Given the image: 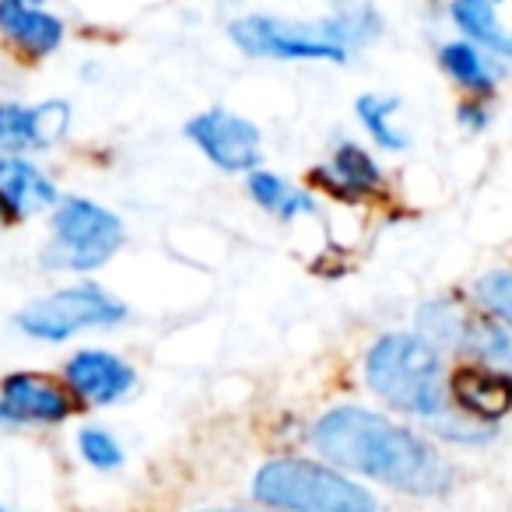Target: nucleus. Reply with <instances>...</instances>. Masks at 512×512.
Listing matches in <instances>:
<instances>
[{
    "label": "nucleus",
    "instance_id": "nucleus-24",
    "mask_svg": "<svg viewBox=\"0 0 512 512\" xmlns=\"http://www.w3.org/2000/svg\"><path fill=\"white\" fill-rule=\"evenodd\" d=\"M456 120H460L463 127H467V130H474V134H477V130H484V127H488V120H491V116H488V109H484V106H477V102H463V106H460V113H456Z\"/></svg>",
    "mask_w": 512,
    "mask_h": 512
},
{
    "label": "nucleus",
    "instance_id": "nucleus-6",
    "mask_svg": "<svg viewBox=\"0 0 512 512\" xmlns=\"http://www.w3.org/2000/svg\"><path fill=\"white\" fill-rule=\"evenodd\" d=\"M228 36L249 57L334 60V64L348 60V50L337 46L323 32V25H299V22H281V18H239V22H232Z\"/></svg>",
    "mask_w": 512,
    "mask_h": 512
},
{
    "label": "nucleus",
    "instance_id": "nucleus-11",
    "mask_svg": "<svg viewBox=\"0 0 512 512\" xmlns=\"http://www.w3.org/2000/svg\"><path fill=\"white\" fill-rule=\"evenodd\" d=\"M71 123V106L67 102H43V106H0V148L4 151H25V148H46L60 141Z\"/></svg>",
    "mask_w": 512,
    "mask_h": 512
},
{
    "label": "nucleus",
    "instance_id": "nucleus-13",
    "mask_svg": "<svg viewBox=\"0 0 512 512\" xmlns=\"http://www.w3.org/2000/svg\"><path fill=\"white\" fill-rule=\"evenodd\" d=\"M0 32L32 57H50L64 39V22L46 11L22 4V0H0Z\"/></svg>",
    "mask_w": 512,
    "mask_h": 512
},
{
    "label": "nucleus",
    "instance_id": "nucleus-12",
    "mask_svg": "<svg viewBox=\"0 0 512 512\" xmlns=\"http://www.w3.org/2000/svg\"><path fill=\"white\" fill-rule=\"evenodd\" d=\"M0 200H4L11 218H25V214H39L46 207H53L60 200V193L32 162L15 155H0Z\"/></svg>",
    "mask_w": 512,
    "mask_h": 512
},
{
    "label": "nucleus",
    "instance_id": "nucleus-28",
    "mask_svg": "<svg viewBox=\"0 0 512 512\" xmlns=\"http://www.w3.org/2000/svg\"><path fill=\"white\" fill-rule=\"evenodd\" d=\"M22 4H39V0H22Z\"/></svg>",
    "mask_w": 512,
    "mask_h": 512
},
{
    "label": "nucleus",
    "instance_id": "nucleus-14",
    "mask_svg": "<svg viewBox=\"0 0 512 512\" xmlns=\"http://www.w3.org/2000/svg\"><path fill=\"white\" fill-rule=\"evenodd\" d=\"M316 179H323L337 197H365V193L383 190V172L362 144H341L334 162L316 172Z\"/></svg>",
    "mask_w": 512,
    "mask_h": 512
},
{
    "label": "nucleus",
    "instance_id": "nucleus-21",
    "mask_svg": "<svg viewBox=\"0 0 512 512\" xmlns=\"http://www.w3.org/2000/svg\"><path fill=\"white\" fill-rule=\"evenodd\" d=\"M355 113L362 120V127L376 137V144L390 151L407 148V137L393 127V113H397V99H383V95H362L355 102Z\"/></svg>",
    "mask_w": 512,
    "mask_h": 512
},
{
    "label": "nucleus",
    "instance_id": "nucleus-3",
    "mask_svg": "<svg viewBox=\"0 0 512 512\" xmlns=\"http://www.w3.org/2000/svg\"><path fill=\"white\" fill-rule=\"evenodd\" d=\"M253 498L278 512H379L369 488L344 477L337 467L285 456L256 470Z\"/></svg>",
    "mask_w": 512,
    "mask_h": 512
},
{
    "label": "nucleus",
    "instance_id": "nucleus-10",
    "mask_svg": "<svg viewBox=\"0 0 512 512\" xmlns=\"http://www.w3.org/2000/svg\"><path fill=\"white\" fill-rule=\"evenodd\" d=\"M67 386L74 390V397L85 404L106 407L123 400L134 390L137 376L123 358L109 355V351H78L64 369Z\"/></svg>",
    "mask_w": 512,
    "mask_h": 512
},
{
    "label": "nucleus",
    "instance_id": "nucleus-27",
    "mask_svg": "<svg viewBox=\"0 0 512 512\" xmlns=\"http://www.w3.org/2000/svg\"><path fill=\"white\" fill-rule=\"evenodd\" d=\"M0 418H4V400H0Z\"/></svg>",
    "mask_w": 512,
    "mask_h": 512
},
{
    "label": "nucleus",
    "instance_id": "nucleus-9",
    "mask_svg": "<svg viewBox=\"0 0 512 512\" xmlns=\"http://www.w3.org/2000/svg\"><path fill=\"white\" fill-rule=\"evenodd\" d=\"M449 393L453 404L460 407L467 418L495 425L512 411V372L491 369V365H463L449 379Z\"/></svg>",
    "mask_w": 512,
    "mask_h": 512
},
{
    "label": "nucleus",
    "instance_id": "nucleus-29",
    "mask_svg": "<svg viewBox=\"0 0 512 512\" xmlns=\"http://www.w3.org/2000/svg\"><path fill=\"white\" fill-rule=\"evenodd\" d=\"M491 4H498V0H491Z\"/></svg>",
    "mask_w": 512,
    "mask_h": 512
},
{
    "label": "nucleus",
    "instance_id": "nucleus-18",
    "mask_svg": "<svg viewBox=\"0 0 512 512\" xmlns=\"http://www.w3.org/2000/svg\"><path fill=\"white\" fill-rule=\"evenodd\" d=\"M467 316L460 306L446 299L425 302L418 309V337H425L435 351L439 348H463V337H467Z\"/></svg>",
    "mask_w": 512,
    "mask_h": 512
},
{
    "label": "nucleus",
    "instance_id": "nucleus-5",
    "mask_svg": "<svg viewBox=\"0 0 512 512\" xmlns=\"http://www.w3.org/2000/svg\"><path fill=\"white\" fill-rule=\"evenodd\" d=\"M127 316V306L99 285H74L32 302L18 313V330L36 341H67L78 330L113 327Z\"/></svg>",
    "mask_w": 512,
    "mask_h": 512
},
{
    "label": "nucleus",
    "instance_id": "nucleus-1",
    "mask_svg": "<svg viewBox=\"0 0 512 512\" xmlns=\"http://www.w3.org/2000/svg\"><path fill=\"white\" fill-rule=\"evenodd\" d=\"M313 442L334 467L372 477L404 495H442L453 484V470L432 442L365 407L327 411L316 421Z\"/></svg>",
    "mask_w": 512,
    "mask_h": 512
},
{
    "label": "nucleus",
    "instance_id": "nucleus-26",
    "mask_svg": "<svg viewBox=\"0 0 512 512\" xmlns=\"http://www.w3.org/2000/svg\"><path fill=\"white\" fill-rule=\"evenodd\" d=\"M204 512H246V509H204Z\"/></svg>",
    "mask_w": 512,
    "mask_h": 512
},
{
    "label": "nucleus",
    "instance_id": "nucleus-2",
    "mask_svg": "<svg viewBox=\"0 0 512 512\" xmlns=\"http://www.w3.org/2000/svg\"><path fill=\"white\" fill-rule=\"evenodd\" d=\"M365 383L390 407L418 418L446 411V372L442 358L418 334H386L365 355Z\"/></svg>",
    "mask_w": 512,
    "mask_h": 512
},
{
    "label": "nucleus",
    "instance_id": "nucleus-8",
    "mask_svg": "<svg viewBox=\"0 0 512 512\" xmlns=\"http://www.w3.org/2000/svg\"><path fill=\"white\" fill-rule=\"evenodd\" d=\"M0 400H4V418L29 425H57L74 411L71 393L39 372H11L0 386Z\"/></svg>",
    "mask_w": 512,
    "mask_h": 512
},
{
    "label": "nucleus",
    "instance_id": "nucleus-16",
    "mask_svg": "<svg viewBox=\"0 0 512 512\" xmlns=\"http://www.w3.org/2000/svg\"><path fill=\"white\" fill-rule=\"evenodd\" d=\"M439 64L456 85H463L467 92L488 95L495 88V67L484 57L481 46L474 43H446L439 50Z\"/></svg>",
    "mask_w": 512,
    "mask_h": 512
},
{
    "label": "nucleus",
    "instance_id": "nucleus-22",
    "mask_svg": "<svg viewBox=\"0 0 512 512\" xmlns=\"http://www.w3.org/2000/svg\"><path fill=\"white\" fill-rule=\"evenodd\" d=\"M474 295L481 309L512 330V271H491L474 285Z\"/></svg>",
    "mask_w": 512,
    "mask_h": 512
},
{
    "label": "nucleus",
    "instance_id": "nucleus-23",
    "mask_svg": "<svg viewBox=\"0 0 512 512\" xmlns=\"http://www.w3.org/2000/svg\"><path fill=\"white\" fill-rule=\"evenodd\" d=\"M78 449L85 456L88 467L95 470H116L123 463V449L106 428H81L78 432Z\"/></svg>",
    "mask_w": 512,
    "mask_h": 512
},
{
    "label": "nucleus",
    "instance_id": "nucleus-4",
    "mask_svg": "<svg viewBox=\"0 0 512 512\" xmlns=\"http://www.w3.org/2000/svg\"><path fill=\"white\" fill-rule=\"evenodd\" d=\"M123 242V221L92 200L67 197L53 211V242L43 249V264L53 271H95Z\"/></svg>",
    "mask_w": 512,
    "mask_h": 512
},
{
    "label": "nucleus",
    "instance_id": "nucleus-20",
    "mask_svg": "<svg viewBox=\"0 0 512 512\" xmlns=\"http://www.w3.org/2000/svg\"><path fill=\"white\" fill-rule=\"evenodd\" d=\"M249 193H253L256 204L267 207L271 214H278L281 221H292L295 214L313 211V197L302 190H292L274 172H249Z\"/></svg>",
    "mask_w": 512,
    "mask_h": 512
},
{
    "label": "nucleus",
    "instance_id": "nucleus-17",
    "mask_svg": "<svg viewBox=\"0 0 512 512\" xmlns=\"http://www.w3.org/2000/svg\"><path fill=\"white\" fill-rule=\"evenodd\" d=\"M323 32L334 39L337 46H365L383 32V22H379L376 8L365 4V0H344L337 15L330 22H323Z\"/></svg>",
    "mask_w": 512,
    "mask_h": 512
},
{
    "label": "nucleus",
    "instance_id": "nucleus-15",
    "mask_svg": "<svg viewBox=\"0 0 512 512\" xmlns=\"http://www.w3.org/2000/svg\"><path fill=\"white\" fill-rule=\"evenodd\" d=\"M449 15H453V22L460 25V32L474 46L488 50L491 57L512 60V36L502 29L491 0H453Z\"/></svg>",
    "mask_w": 512,
    "mask_h": 512
},
{
    "label": "nucleus",
    "instance_id": "nucleus-19",
    "mask_svg": "<svg viewBox=\"0 0 512 512\" xmlns=\"http://www.w3.org/2000/svg\"><path fill=\"white\" fill-rule=\"evenodd\" d=\"M463 351H470L481 365L512 372V330L498 320H470Z\"/></svg>",
    "mask_w": 512,
    "mask_h": 512
},
{
    "label": "nucleus",
    "instance_id": "nucleus-25",
    "mask_svg": "<svg viewBox=\"0 0 512 512\" xmlns=\"http://www.w3.org/2000/svg\"><path fill=\"white\" fill-rule=\"evenodd\" d=\"M4 218H11L8 207H4V200H0V225H4Z\"/></svg>",
    "mask_w": 512,
    "mask_h": 512
},
{
    "label": "nucleus",
    "instance_id": "nucleus-30",
    "mask_svg": "<svg viewBox=\"0 0 512 512\" xmlns=\"http://www.w3.org/2000/svg\"><path fill=\"white\" fill-rule=\"evenodd\" d=\"M0 512H4V509H0Z\"/></svg>",
    "mask_w": 512,
    "mask_h": 512
},
{
    "label": "nucleus",
    "instance_id": "nucleus-7",
    "mask_svg": "<svg viewBox=\"0 0 512 512\" xmlns=\"http://www.w3.org/2000/svg\"><path fill=\"white\" fill-rule=\"evenodd\" d=\"M186 137L225 172H256L260 165V130L228 109H207L186 123Z\"/></svg>",
    "mask_w": 512,
    "mask_h": 512
}]
</instances>
